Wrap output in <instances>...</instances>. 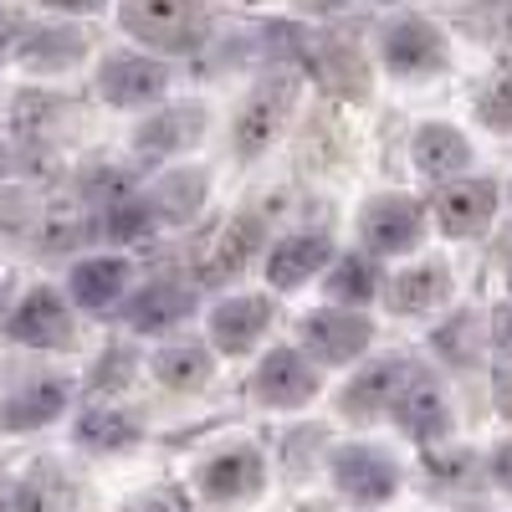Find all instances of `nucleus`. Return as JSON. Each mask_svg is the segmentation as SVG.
Instances as JSON below:
<instances>
[{"instance_id":"obj_34","label":"nucleus","mask_w":512,"mask_h":512,"mask_svg":"<svg viewBox=\"0 0 512 512\" xmlns=\"http://www.w3.org/2000/svg\"><path fill=\"white\" fill-rule=\"evenodd\" d=\"M492 477H497V487H507V492H512V441L492 451Z\"/></svg>"},{"instance_id":"obj_22","label":"nucleus","mask_w":512,"mask_h":512,"mask_svg":"<svg viewBox=\"0 0 512 512\" xmlns=\"http://www.w3.org/2000/svg\"><path fill=\"white\" fill-rule=\"evenodd\" d=\"M134 441H139V420L118 405H93L77 420V446H88V451H123Z\"/></svg>"},{"instance_id":"obj_20","label":"nucleus","mask_w":512,"mask_h":512,"mask_svg":"<svg viewBox=\"0 0 512 512\" xmlns=\"http://www.w3.org/2000/svg\"><path fill=\"white\" fill-rule=\"evenodd\" d=\"M415 164H420V175H431V180H451L472 164V144H466L451 123H425L415 134Z\"/></svg>"},{"instance_id":"obj_19","label":"nucleus","mask_w":512,"mask_h":512,"mask_svg":"<svg viewBox=\"0 0 512 512\" xmlns=\"http://www.w3.org/2000/svg\"><path fill=\"white\" fill-rule=\"evenodd\" d=\"M190 313H195V287H180V282H154L128 303V323L139 333H164V328L185 323Z\"/></svg>"},{"instance_id":"obj_8","label":"nucleus","mask_w":512,"mask_h":512,"mask_svg":"<svg viewBox=\"0 0 512 512\" xmlns=\"http://www.w3.org/2000/svg\"><path fill=\"white\" fill-rule=\"evenodd\" d=\"M369 338H374V328L359 313H344V308H323V313L303 318V344L323 364H349L354 354L369 349Z\"/></svg>"},{"instance_id":"obj_2","label":"nucleus","mask_w":512,"mask_h":512,"mask_svg":"<svg viewBox=\"0 0 512 512\" xmlns=\"http://www.w3.org/2000/svg\"><path fill=\"white\" fill-rule=\"evenodd\" d=\"M333 482L354 507H379V502L395 497L400 472H395V461L374 446H344L333 456Z\"/></svg>"},{"instance_id":"obj_27","label":"nucleus","mask_w":512,"mask_h":512,"mask_svg":"<svg viewBox=\"0 0 512 512\" xmlns=\"http://www.w3.org/2000/svg\"><path fill=\"white\" fill-rule=\"evenodd\" d=\"M16 57L31 62V67H67V62L82 57V31H62V26L36 31L31 41H21V47H16Z\"/></svg>"},{"instance_id":"obj_7","label":"nucleus","mask_w":512,"mask_h":512,"mask_svg":"<svg viewBox=\"0 0 512 512\" xmlns=\"http://www.w3.org/2000/svg\"><path fill=\"white\" fill-rule=\"evenodd\" d=\"M256 400L262 405H277V410H292V405H308L318 395V369L297 354V349H272L256 369Z\"/></svg>"},{"instance_id":"obj_4","label":"nucleus","mask_w":512,"mask_h":512,"mask_svg":"<svg viewBox=\"0 0 512 512\" xmlns=\"http://www.w3.org/2000/svg\"><path fill=\"white\" fill-rule=\"evenodd\" d=\"M410 374H415V369H410L405 359H379V364L359 369V374L344 384L338 410H344L349 420H359V425H369V420H379L384 410H395V400L405 395Z\"/></svg>"},{"instance_id":"obj_36","label":"nucleus","mask_w":512,"mask_h":512,"mask_svg":"<svg viewBox=\"0 0 512 512\" xmlns=\"http://www.w3.org/2000/svg\"><path fill=\"white\" fill-rule=\"evenodd\" d=\"M492 338H497V349L512 359V308H497V318H492Z\"/></svg>"},{"instance_id":"obj_16","label":"nucleus","mask_w":512,"mask_h":512,"mask_svg":"<svg viewBox=\"0 0 512 512\" xmlns=\"http://www.w3.org/2000/svg\"><path fill=\"white\" fill-rule=\"evenodd\" d=\"M72 303L88 308V313H108L123 287H128V262L123 256H93V262H77L72 267Z\"/></svg>"},{"instance_id":"obj_17","label":"nucleus","mask_w":512,"mask_h":512,"mask_svg":"<svg viewBox=\"0 0 512 512\" xmlns=\"http://www.w3.org/2000/svg\"><path fill=\"white\" fill-rule=\"evenodd\" d=\"M262 246V226H256L251 216H236L216 241L205 246V256H200V277L205 282H231V277H241V267L251 262V251Z\"/></svg>"},{"instance_id":"obj_10","label":"nucleus","mask_w":512,"mask_h":512,"mask_svg":"<svg viewBox=\"0 0 512 512\" xmlns=\"http://www.w3.org/2000/svg\"><path fill=\"white\" fill-rule=\"evenodd\" d=\"M11 338L26 349H67L72 344V313L52 287L26 292V303L11 313Z\"/></svg>"},{"instance_id":"obj_28","label":"nucleus","mask_w":512,"mask_h":512,"mask_svg":"<svg viewBox=\"0 0 512 512\" xmlns=\"http://www.w3.org/2000/svg\"><path fill=\"white\" fill-rule=\"evenodd\" d=\"M328 292L333 303H369V297L379 292V272L369 256H344L333 272H328Z\"/></svg>"},{"instance_id":"obj_13","label":"nucleus","mask_w":512,"mask_h":512,"mask_svg":"<svg viewBox=\"0 0 512 512\" xmlns=\"http://www.w3.org/2000/svg\"><path fill=\"white\" fill-rule=\"evenodd\" d=\"M395 420L405 425V436H415V441H441V436L451 431V415H446L441 384H436V379H425V374H410L405 395L395 400Z\"/></svg>"},{"instance_id":"obj_3","label":"nucleus","mask_w":512,"mask_h":512,"mask_svg":"<svg viewBox=\"0 0 512 512\" xmlns=\"http://www.w3.org/2000/svg\"><path fill=\"white\" fill-rule=\"evenodd\" d=\"M292 98H297V88L287 77H272V82H262L251 98H246V108L236 113V154L241 159H256L272 139H277V128L287 123V113H292Z\"/></svg>"},{"instance_id":"obj_30","label":"nucleus","mask_w":512,"mask_h":512,"mask_svg":"<svg viewBox=\"0 0 512 512\" xmlns=\"http://www.w3.org/2000/svg\"><path fill=\"white\" fill-rule=\"evenodd\" d=\"M149 226H154L149 200H123V205H113L108 216H103V231H108L113 241H134V236H144Z\"/></svg>"},{"instance_id":"obj_31","label":"nucleus","mask_w":512,"mask_h":512,"mask_svg":"<svg viewBox=\"0 0 512 512\" xmlns=\"http://www.w3.org/2000/svg\"><path fill=\"white\" fill-rule=\"evenodd\" d=\"M128 190H134V180H128L123 169H93V175L82 180V195H88V205H103V210H113V205H123V200H134Z\"/></svg>"},{"instance_id":"obj_23","label":"nucleus","mask_w":512,"mask_h":512,"mask_svg":"<svg viewBox=\"0 0 512 512\" xmlns=\"http://www.w3.org/2000/svg\"><path fill=\"white\" fill-rule=\"evenodd\" d=\"M0 507L6 512H62L67 507V482L52 472V466H36V472L16 477L6 492H0Z\"/></svg>"},{"instance_id":"obj_15","label":"nucleus","mask_w":512,"mask_h":512,"mask_svg":"<svg viewBox=\"0 0 512 512\" xmlns=\"http://www.w3.org/2000/svg\"><path fill=\"white\" fill-rule=\"evenodd\" d=\"M200 128H205V108L195 103H180V108H164L154 113L139 134H134V149L149 154V159H164V154H180L200 139Z\"/></svg>"},{"instance_id":"obj_18","label":"nucleus","mask_w":512,"mask_h":512,"mask_svg":"<svg viewBox=\"0 0 512 512\" xmlns=\"http://www.w3.org/2000/svg\"><path fill=\"white\" fill-rule=\"evenodd\" d=\"M200 487H205L210 502L256 497V492H262V456H256L251 446H236V451H226V456H216V461L205 466Z\"/></svg>"},{"instance_id":"obj_33","label":"nucleus","mask_w":512,"mask_h":512,"mask_svg":"<svg viewBox=\"0 0 512 512\" xmlns=\"http://www.w3.org/2000/svg\"><path fill=\"white\" fill-rule=\"evenodd\" d=\"M16 231H26V205H21V195L0 190V236H16Z\"/></svg>"},{"instance_id":"obj_6","label":"nucleus","mask_w":512,"mask_h":512,"mask_svg":"<svg viewBox=\"0 0 512 512\" xmlns=\"http://www.w3.org/2000/svg\"><path fill=\"white\" fill-rule=\"evenodd\" d=\"M98 88H103V98H108L113 108H144V103L164 98L169 72H164V62H154V57L123 52V57H108V62H103Z\"/></svg>"},{"instance_id":"obj_5","label":"nucleus","mask_w":512,"mask_h":512,"mask_svg":"<svg viewBox=\"0 0 512 512\" xmlns=\"http://www.w3.org/2000/svg\"><path fill=\"white\" fill-rule=\"evenodd\" d=\"M384 67L400 77H425L446 67V36L420 21V16H400L390 31H384Z\"/></svg>"},{"instance_id":"obj_29","label":"nucleus","mask_w":512,"mask_h":512,"mask_svg":"<svg viewBox=\"0 0 512 512\" xmlns=\"http://www.w3.org/2000/svg\"><path fill=\"white\" fill-rule=\"evenodd\" d=\"M82 236H88V221H82L77 205H52L47 221H41V246L47 251H62V246H72Z\"/></svg>"},{"instance_id":"obj_9","label":"nucleus","mask_w":512,"mask_h":512,"mask_svg":"<svg viewBox=\"0 0 512 512\" xmlns=\"http://www.w3.org/2000/svg\"><path fill=\"white\" fill-rule=\"evenodd\" d=\"M420 231H425V216L410 195H379L369 210H364V241L379 251V256H405L420 246Z\"/></svg>"},{"instance_id":"obj_35","label":"nucleus","mask_w":512,"mask_h":512,"mask_svg":"<svg viewBox=\"0 0 512 512\" xmlns=\"http://www.w3.org/2000/svg\"><path fill=\"white\" fill-rule=\"evenodd\" d=\"M139 512H190V502H185L180 492H154Z\"/></svg>"},{"instance_id":"obj_1","label":"nucleus","mask_w":512,"mask_h":512,"mask_svg":"<svg viewBox=\"0 0 512 512\" xmlns=\"http://www.w3.org/2000/svg\"><path fill=\"white\" fill-rule=\"evenodd\" d=\"M118 21L128 36L149 41L159 52H195L205 36V11L185 6V0H128Z\"/></svg>"},{"instance_id":"obj_32","label":"nucleus","mask_w":512,"mask_h":512,"mask_svg":"<svg viewBox=\"0 0 512 512\" xmlns=\"http://www.w3.org/2000/svg\"><path fill=\"white\" fill-rule=\"evenodd\" d=\"M482 118L497 128V134H512V77H497L492 88L482 93Z\"/></svg>"},{"instance_id":"obj_12","label":"nucleus","mask_w":512,"mask_h":512,"mask_svg":"<svg viewBox=\"0 0 512 512\" xmlns=\"http://www.w3.org/2000/svg\"><path fill=\"white\" fill-rule=\"evenodd\" d=\"M436 216L446 236H482L497 216V185L492 180H461L436 200Z\"/></svg>"},{"instance_id":"obj_21","label":"nucleus","mask_w":512,"mask_h":512,"mask_svg":"<svg viewBox=\"0 0 512 512\" xmlns=\"http://www.w3.org/2000/svg\"><path fill=\"white\" fill-rule=\"evenodd\" d=\"M328 256H333V246L323 236H287L267 256V282L272 287H297V282H308L318 267H328Z\"/></svg>"},{"instance_id":"obj_14","label":"nucleus","mask_w":512,"mask_h":512,"mask_svg":"<svg viewBox=\"0 0 512 512\" xmlns=\"http://www.w3.org/2000/svg\"><path fill=\"white\" fill-rule=\"evenodd\" d=\"M67 379H31L26 390H16L6 405H0V425L6 431H41L67 410Z\"/></svg>"},{"instance_id":"obj_11","label":"nucleus","mask_w":512,"mask_h":512,"mask_svg":"<svg viewBox=\"0 0 512 512\" xmlns=\"http://www.w3.org/2000/svg\"><path fill=\"white\" fill-rule=\"evenodd\" d=\"M272 323V303L267 297H226V303L210 313V338H216L221 354H246L256 349V338Z\"/></svg>"},{"instance_id":"obj_25","label":"nucleus","mask_w":512,"mask_h":512,"mask_svg":"<svg viewBox=\"0 0 512 512\" xmlns=\"http://www.w3.org/2000/svg\"><path fill=\"white\" fill-rule=\"evenodd\" d=\"M200 200H205V175L200 169H175L149 195V210H154V221H190Z\"/></svg>"},{"instance_id":"obj_37","label":"nucleus","mask_w":512,"mask_h":512,"mask_svg":"<svg viewBox=\"0 0 512 512\" xmlns=\"http://www.w3.org/2000/svg\"><path fill=\"white\" fill-rule=\"evenodd\" d=\"M497 410L512 420V369H502V374H497Z\"/></svg>"},{"instance_id":"obj_26","label":"nucleus","mask_w":512,"mask_h":512,"mask_svg":"<svg viewBox=\"0 0 512 512\" xmlns=\"http://www.w3.org/2000/svg\"><path fill=\"white\" fill-rule=\"evenodd\" d=\"M154 374L169 390H200L210 379V354L200 344H169V349L154 354Z\"/></svg>"},{"instance_id":"obj_24","label":"nucleus","mask_w":512,"mask_h":512,"mask_svg":"<svg viewBox=\"0 0 512 512\" xmlns=\"http://www.w3.org/2000/svg\"><path fill=\"white\" fill-rule=\"evenodd\" d=\"M446 287H451V277H446V267H415V272H405V277H395V287H390V308L395 313H431L436 303H446Z\"/></svg>"}]
</instances>
